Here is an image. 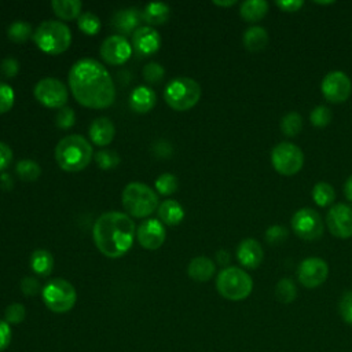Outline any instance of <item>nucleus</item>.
I'll return each instance as SVG.
<instances>
[{
  "instance_id": "27",
  "label": "nucleus",
  "mask_w": 352,
  "mask_h": 352,
  "mask_svg": "<svg viewBox=\"0 0 352 352\" xmlns=\"http://www.w3.org/2000/svg\"><path fill=\"white\" fill-rule=\"evenodd\" d=\"M169 15V6L161 1L148 3L143 10V21H146L148 25H162L168 21Z\"/></svg>"
},
{
  "instance_id": "4",
  "label": "nucleus",
  "mask_w": 352,
  "mask_h": 352,
  "mask_svg": "<svg viewBox=\"0 0 352 352\" xmlns=\"http://www.w3.org/2000/svg\"><path fill=\"white\" fill-rule=\"evenodd\" d=\"M34 44L50 55L65 52L72 44V33L67 25L59 21H44L33 33Z\"/></svg>"
},
{
  "instance_id": "53",
  "label": "nucleus",
  "mask_w": 352,
  "mask_h": 352,
  "mask_svg": "<svg viewBox=\"0 0 352 352\" xmlns=\"http://www.w3.org/2000/svg\"><path fill=\"white\" fill-rule=\"evenodd\" d=\"M315 3H318V4H331L333 1H315Z\"/></svg>"
},
{
  "instance_id": "6",
  "label": "nucleus",
  "mask_w": 352,
  "mask_h": 352,
  "mask_svg": "<svg viewBox=\"0 0 352 352\" xmlns=\"http://www.w3.org/2000/svg\"><path fill=\"white\" fill-rule=\"evenodd\" d=\"M201 98V85L190 77H175L164 89V99L176 111L194 107Z\"/></svg>"
},
{
  "instance_id": "35",
  "label": "nucleus",
  "mask_w": 352,
  "mask_h": 352,
  "mask_svg": "<svg viewBox=\"0 0 352 352\" xmlns=\"http://www.w3.org/2000/svg\"><path fill=\"white\" fill-rule=\"evenodd\" d=\"M179 182L173 173H162L155 180V188L162 195H170L177 190Z\"/></svg>"
},
{
  "instance_id": "36",
  "label": "nucleus",
  "mask_w": 352,
  "mask_h": 352,
  "mask_svg": "<svg viewBox=\"0 0 352 352\" xmlns=\"http://www.w3.org/2000/svg\"><path fill=\"white\" fill-rule=\"evenodd\" d=\"M331 111L327 106H323V104H319V106H315L314 110L311 111V116H309V120H311V124L316 128H323L326 125L330 124L331 121Z\"/></svg>"
},
{
  "instance_id": "23",
  "label": "nucleus",
  "mask_w": 352,
  "mask_h": 352,
  "mask_svg": "<svg viewBox=\"0 0 352 352\" xmlns=\"http://www.w3.org/2000/svg\"><path fill=\"white\" fill-rule=\"evenodd\" d=\"M160 220L168 226H177L184 219L183 206L175 199H165L158 206Z\"/></svg>"
},
{
  "instance_id": "29",
  "label": "nucleus",
  "mask_w": 352,
  "mask_h": 352,
  "mask_svg": "<svg viewBox=\"0 0 352 352\" xmlns=\"http://www.w3.org/2000/svg\"><path fill=\"white\" fill-rule=\"evenodd\" d=\"M312 198L318 206H329L334 198H336V191L331 184L326 182H319L314 186L312 188Z\"/></svg>"
},
{
  "instance_id": "25",
  "label": "nucleus",
  "mask_w": 352,
  "mask_h": 352,
  "mask_svg": "<svg viewBox=\"0 0 352 352\" xmlns=\"http://www.w3.org/2000/svg\"><path fill=\"white\" fill-rule=\"evenodd\" d=\"M30 268L34 274L40 276H47L52 272L54 268V257L45 249H36L30 254Z\"/></svg>"
},
{
  "instance_id": "20",
  "label": "nucleus",
  "mask_w": 352,
  "mask_h": 352,
  "mask_svg": "<svg viewBox=\"0 0 352 352\" xmlns=\"http://www.w3.org/2000/svg\"><path fill=\"white\" fill-rule=\"evenodd\" d=\"M116 135L114 124L107 117H99L89 125V138L96 146H106L111 143Z\"/></svg>"
},
{
  "instance_id": "18",
  "label": "nucleus",
  "mask_w": 352,
  "mask_h": 352,
  "mask_svg": "<svg viewBox=\"0 0 352 352\" xmlns=\"http://www.w3.org/2000/svg\"><path fill=\"white\" fill-rule=\"evenodd\" d=\"M264 253L261 245L253 239V238H246L239 242L236 248V258L242 267L246 268H257L261 261H263Z\"/></svg>"
},
{
  "instance_id": "37",
  "label": "nucleus",
  "mask_w": 352,
  "mask_h": 352,
  "mask_svg": "<svg viewBox=\"0 0 352 352\" xmlns=\"http://www.w3.org/2000/svg\"><path fill=\"white\" fill-rule=\"evenodd\" d=\"M95 161L100 169H113L120 164V155L114 150H100L95 154Z\"/></svg>"
},
{
  "instance_id": "49",
  "label": "nucleus",
  "mask_w": 352,
  "mask_h": 352,
  "mask_svg": "<svg viewBox=\"0 0 352 352\" xmlns=\"http://www.w3.org/2000/svg\"><path fill=\"white\" fill-rule=\"evenodd\" d=\"M12 187V179L8 173H1L0 175V188L3 190H10Z\"/></svg>"
},
{
  "instance_id": "39",
  "label": "nucleus",
  "mask_w": 352,
  "mask_h": 352,
  "mask_svg": "<svg viewBox=\"0 0 352 352\" xmlns=\"http://www.w3.org/2000/svg\"><path fill=\"white\" fill-rule=\"evenodd\" d=\"M25 315H26V309L19 302L10 304L6 308V312H4V318H6V322L8 324H18V323H21L25 319Z\"/></svg>"
},
{
  "instance_id": "51",
  "label": "nucleus",
  "mask_w": 352,
  "mask_h": 352,
  "mask_svg": "<svg viewBox=\"0 0 352 352\" xmlns=\"http://www.w3.org/2000/svg\"><path fill=\"white\" fill-rule=\"evenodd\" d=\"M344 194L349 201H352V175L346 179V182L344 184Z\"/></svg>"
},
{
  "instance_id": "28",
  "label": "nucleus",
  "mask_w": 352,
  "mask_h": 352,
  "mask_svg": "<svg viewBox=\"0 0 352 352\" xmlns=\"http://www.w3.org/2000/svg\"><path fill=\"white\" fill-rule=\"evenodd\" d=\"M51 6L54 12L65 21H70L80 16L82 7L80 0H54Z\"/></svg>"
},
{
  "instance_id": "22",
  "label": "nucleus",
  "mask_w": 352,
  "mask_h": 352,
  "mask_svg": "<svg viewBox=\"0 0 352 352\" xmlns=\"http://www.w3.org/2000/svg\"><path fill=\"white\" fill-rule=\"evenodd\" d=\"M216 267L214 263L205 256L194 257L187 268L188 276L197 282H206L214 275Z\"/></svg>"
},
{
  "instance_id": "15",
  "label": "nucleus",
  "mask_w": 352,
  "mask_h": 352,
  "mask_svg": "<svg viewBox=\"0 0 352 352\" xmlns=\"http://www.w3.org/2000/svg\"><path fill=\"white\" fill-rule=\"evenodd\" d=\"M100 55L109 65H122L131 58L132 45L122 34H113L102 43Z\"/></svg>"
},
{
  "instance_id": "44",
  "label": "nucleus",
  "mask_w": 352,
  "mask_h": 352,
  "mask_svg": "<svg viewBox=\"0 0 352 352\" xmlns=\"http://www.w3.org/2000/svg\"><path fill=\"white\" fill-rule=\"evenodd\" d=\"M0 72L7 78H12L19 72V62L16 59H14V58H6L0 63Z\"/></svg>"
},
{
  "instance_id": "33",
  "label": "nucleus",
  "mask_w": 352,
  "mask_h": 352,
  "mask_svg": "<svg viewBox=\"0 0 352 352\" xmlns=\"http://www.w3.org/2000/svg\"><path fill=\"white\" fill-rule=\"evenodd\" d=\"M77 25H78V29L82 33L88 34V36L98 34L100 32V28H102L100 19L91 11L82 12L77 19Z\"/></svg>"
},
{
  "instance_id": "34",
  "label": "nucleus",
  "mask_w": 352,
  "mask_h": 352,
  "mask_svg": "<svg viewBox=\"0 0 352 352\" xmlns=\"http://www.w3.org/2000/svg\"><path fill=\"white\" fill-rule=\"evenodd\" d=\"M280 129L286 136L298 135L302 129V117L296 111L285 114L280 120Z\"/></svg>"
},
{
  "instance_id": "43",
  "label": "nucleus",
  "mask_w": 352,
  "mask_h": 352,
  "mask_svg": "<svg viewBox=\"0 0 352 352\" xmlns=\"http://www.w3.org/2000/svg\"><path fill=\"white\" fill-rule=\"evenodd\" d=\"M338 309H340V314H341L342 319L346 323L352 324V290L345 292L342 294V297L340 298Z\"/></svg>"
},
{
  "instance_id": "1",
  "label": "nucleus",
  "mask_w": 352,
  "mask_h": 352,
  "mask_svg": "<svg viewBox=\"0 0 352 352\" xmlns=\"http://www.w3.org/2000/svg\"><path fill=\"white\" fill-rule=\"evenodd\" d=\"M69 88L80 104L91 109L109 107L116 99L114 81L109 70L92 58H82L72 66Z\"/></svg>"
},
{
  "instance_id": "19",
  "label": "nucleus",
  "mask_w": 352,
  "mask_h": 352,
  "mask_svg": "<svg viewBox=\"0 0 352 352\" xmlns=\"http://www.w3.org/2000/svg\"><path fill=\"white\" fill-rule=\"evenodd\" d=\"M143 21V11L136 7L122 8L117 11L113 16V26L122 34L132 33L140 28L139 23Z\"/></svg>"
},
{
  "instance_id": "47",
  "label": "nucleus",
  "mask_w": 352,
  "mask_h": 352,
  "mask_svg": "<svg viewBox=\"0 0 352 352\" xmlns=\"http://www.w3.org/2000/svg\"><path fill=\"white\" fill-rule=\"evenodd\" d=\"M12 161V150L4 142H0V172L8 168Z\"/></svg>"
},
{
  "instance_id": "2",
  "label": "nucleus",
  "mask_w": 352,
  "mask_h": 352,
  "mask_svg": "<svg viewBox=\"0 0 352 352\" xmlns=\"http://www.w3.org/2000/svg\"><path fill=\"white\" fill-rule=\"evenodd\" d=\"M136 235L133 220L122 212H106L94 224L92 236L100 253L110 258L124 256Z\"/></svg>"
},
{
  "instance_id": "9",
  "label": "nucleus",
  "mask_w": 352,
  "mask_h": 352,
  "mask_svg": "<svg viewBox=\"0 0 352 352\" xmlns=\"http://www.w3.org/2000/svg\"><path fill=\"white\" fill-rule=\"evenodd\" d=\"M271 164L278 173L293 176L302 168L304 154L294 143L280 142L271 151Z\"/></svg>"
},
{
  "instance_id": "13",
  "label": "nucleus",
  "mask_w": 352,
  "mask_h": 352,
  "mask_svg": "<svg viewBox=\"0 0 352 352\" xmlns=\"http://www.w3.org/2000/svg\"><path fill=\"white\" fill-rule=\"evenodd\" d=\"M297 275L302 286L314 289L320 286L327 279L329 265L320 257H308L300 263Z\"/></svg>"
},
{
  "instance_id": "8",
  "label": "nucleus",
  "mask_w": 352,
  "mask_h": 352,
  "mask_svg": "<svg viewBox=\"0 0 352 352\" xmlns=\"http://www.w3.org/2000/svg\"><path fill=\"white\" fill-rule=\"evenodd\" d=\"M41 296L47 308L55 314H65L70 311L77 300L74 286L62 278L51 279L43 287Z\"/></svg>"
},
{
  "instance_id": "10",
  "label": "nucleus",
  "mask_w": 352,
  "mask_h": 352,
  "mask_svg": "<svg viewBox=\"0 0 352 352\" xmlns=\"http://www.w3.org/2000/svg\"><path fill=\"white\" fill-rule=\"evenodd\" d=\"M34 96L45 107L62 109L69 99V92L60 80L45 77L34 85Z\"/></svg>"
},
{
  "instance_id": "32",
  "label": "nucleus",
  "mask_w": 352,
  "mask_h": 352,
  "mask_svg": "<svg viewBox=\"0 0 352 352\" xmlns=\"http://www.w3.org/2000/svg\"><path fill=\"white\" fill-rule=\"evenodd\" d=\"M32 34V26L26 21H14L8 29H7V36L11 41L14 43H25Z\"/></svg>"
},
{
  "instance_id": "45",
  "label": "nucleus",
  "mask_w": 352,
  "mask_h": 352,
  "mask_svg": "<svg viewBox=\"0 0 352 352\" xmlns=\"http://www.w3.org/2000/svg\"><path fill=\"white\" fill-rule=\"evenodd\" d=\"M21 290L25 296H29V297L36 296L40 292V283L33 276H25L21 280Z\"/></svg>"
},
{
  "instance_id": "16",
  "label": "nucleus",
  "mask_w": 352,
  "mask_h": 352,
  "mask_svg": "<svg viewBox=\"0 0 352 352\" xmlns=\"http://www.w3.org/2000/svg\"><path fill=\"white\" fill-rule=\"evenodd\" d=\"M136 236H138V242L148 250H155L158 249L166 236L164 224L157 220V219H147L143 220L136 231Z\"/></svg>"
},
{
  "instance_id": "31",
  "label": "nucleus",
  "mask_w": 352,
  "mask_h": 352,
  "mask_svg": "<svg viewBox=\"0 0 352 352\" xmlns=\"http://www.w3.org/2000/svg\"><path fill=\"white\" fill-rule=\"evenodd\" d=\"M15 172L19 176V179H22L25 182H33V180L38 179V176L41 173V168L33 160H21L16 164Z\"/></svg>"
},
{
  "instance_id": "12",
  "label": "nucleus",
  "mask_w": 352,
  "mask_h": 352,
  "mask_svg": "<svg viewBox=\"0 0 352 352\" xmlns=\"http://www.w3.org/2000/svg\"><path fill=\"white\" fill-rule=\"evenodd\" d=\"M320 89L326 100L331 103H341L351 96L352 81L344 72L334 70L323 77Z\"/></svg>"
},
{
  "instance_id": "3",
  "label": "nucleus",
  "mask_w": 352,
  "mask_h": 352,
  "mask_svg": "<svg viewBox=\"0 0 352 352\" xmlns=\"http://www.w3.org/2000/svg\"><path fill=\"white\" fill-rule=\"evenodd\" d=\"M92 157V146L81 135H67L55 147L56 162L66 172L82 170L89 165Z\"/></svg>"
},
{
  "instance_id": "41",
  "label": "nucleus",
  "mask_w": 352,
  "mask_h": 352,
  "mask_svg": "<svg viewBox=\"0 0 352 352\" xmlns=\"http://www.w3.org/2000/svg\"><path fill=\"white\" fill-rule=\"evenodd\" d=\"M289 232L287 230L283 227V226H279V224H275V226H271L267 228L265 231V241L270 243V245H280L286 241Z\"/></svg>"
},
{
  "instance_id": "52",
  "label": "nucleus",
  "mask_w": 352,
  "mask_h": 352,
  "mask_svg": "<svg viewBox=\"0 0 352 352\" xmlns=\"http://www.w3.org/2000/svg\"><path fill=\"white\" fill-rule=\"evenodd\" d=\"M236 1L235 0H228V1H213V4L216 6H221V7H228V6H234Z\"/></svg>"
},
{
  "instance_id": "50",
  "label": "nucleus",
  "mask_w": 352,
  "mask_h": 352,
  "mask_svg": "<svg viewBox=\"0 0 352 352\" xmlns=\"http://www.w3.org/2000/svg\"><path fill=\"white\" fill-rule=\"evenodd\" d=\"M216 260H217V263L221 264V265L228 264V261H230V254H228V252L224 250V249L217 250V253H216Z\"/></svg>"
},
{
  "instance_id": "24",
  "label": "nucleus",
  "mask_w": 352,
  "mask_h": 352,
  "mask_svg": "<svg viewBox=\"0 0 352 352\" xmlns=\"http://www.w3.org/2000/svg\"><path fill=\"white\" fill-rule=\"evenodd\" d=\"M268 44V33L261 26H250L243 33V45L250 52H258Z\"/></svg>"
},
{
  "instance_id": "11",
  "label": "nucleus",
  "mask_w": 352,
  "mask_h": 352,
  "mask_svg": "<svg viewBox=\"0 0 352 352\" xmlns=\"http://www.w3.org/2000/svg\"><path fill=\"white\" fill-rule=\"evenodd\" d=\"M292 228L304 241H315L323 234L320 214L312 208H301L292 217Z\"/></svg>"
},
{
  "instance_id": "17",
  "label": "nucleus",
  "mask_w": 352,
  "mask_h": 352,
  "mask_svg": "<svg viewBox=\"0 0 352 352\" xmlns=\"http://www.w3.org/2000/svg\"><path fill=\"white\" fill-rule=\"evenodd\" d=\"M132 47L140 56L153 55L161 47V36L151 26H140L132 34Z\"/></svg>"
},
{
  "instance_id": "5",
  "label": "nucleus",
  "mask_w": 352,
  "mask_h": 352,
  "mask_svg": "<svg viewBox=\"0 0 352 352\" xmlns=\"http://www.w3.org/2000/svg\"><path fill=\"white\" fill-rule=\"evenodd\" d=\"M122 205L125 210L133 217H147L158 209L157 192L144 183L132 182L125 186L122 191Z\"/></svg>"
},
{
  "instance_id": "40",
  "label": "nucleus",
  "mask_w": 352,
  "mask_h": 352,
  "mask_svg": "<svg viewBox=\"0 0 352 352\" xmlns=\"http://www.w3.org/2000/svg\"><path fill=\"white\" fill-rule=\"evenodd\" d=\"M74 122H76V114L72 107L65 106L58 110V113L55 116V124L58 128L69 129L74 125Z\"/></svg>"
},
{
  "instance_id": "30",
  "label": "nucleus",
  "mask_w": 352,
  "mask_h": 352,
  "mask_svg": "<svg viewBox=\"0 0 352 352\" xmlns=\"http://www.w3.org/2000/svg\"><path fill=\"white\" fill-rule=\"evenodd\" d=\"M275 297L283 304H290L297 297V289L292 279L282 278L275 286Z\"/></svg>"
},
{
  "instance_id": "48",
  "label": "nucleus",
  "mask_w": 352,
  "mask_h": 352,
  "mask_svg": "<svg viewBox=\"0 0 352 352\" xmlns=\"http://www.w3.org/2000/svg\"><path fill=\"white\" fill-rule=\"evenodd\" d=\"M276 7H279L282 11H287V12H296L298 11L302 6H304V1L302 0H280V1H276L275 3Z\"/></svg>"
},
{
  "instance_id": "38",
  "label": "nucleus",
  "mask_w": 352,
  "mask_h": 352,
  "mask_svg": "<svg viewBox=\"0 0 352 352\" xmlns=\"http://www.w3.org/2000/svg\"><path fill=\"white\" fill-rule=\"evenodd\" d=\"M164 76H165V69L157 62H148L143 67V77L147 82L157 84L164 78Z\"/></svg>"
},
{
  "instance_id": "46",
  "label": "nucleus",
  "mask_w": 352,
  "mask_h": 352,
  "mask_svg": "<svg viewBox=\"0 0 352 352\" xmlns=\"http://www.w3.org/2000/svg\"><path fill=\"white\" fill-rule=\"evenodd\" d=\"M12 331L6 320H0V352L4 351L11 342Z\"/></svg>"
},
{
  "instance_id": "14",
  "label": "nucleus",
  "mask_w": 352,
  "mask_h": 352,
  "mask_svg": "<svg viewBox=\"0 0 352 352\" xmlns=\"http://www.w3.org/2000/svg\"><path fill=\"white\" fill-rule=\"evenodd\" d=\"M326 224L330 232L341 239L352 236V206L337 204L326 214Z\"/></svg>"
},
{
  "instance_id": "7",
  "label": "nucleus",
  "mask_w": 352,
  "mask_h": 352,
  "mask_svg": "<svg viewBox=\"0 0 352 352\" xmlns=\"http://www.w3.org/2000/svg\"><path fill=\"white\" fill-rule=\"evenodd\" d=\"M216 289L227 300L239 301L246 298L253 289L250 275L239 267H227L216 278Z\"/></svg>"
},
{
  "instance_id": "42",
  "label": "nucleus",
  "mask_w": 352,
  "mask_h": 352,
  "mask_svg": "<svg viewBox=\"0 0 352 352\" xmlns=\"http://www.w3.org/2000/svg\"><path fill=\"white\" fill-rule=\"evenodd\" d=\"M14 89L8 84L0 81V114L7 113L14 106Z\"/></svg>"
},
{
  "instance_id": "26",
  "label": "nucleus",
  "mask_w": 352,
  "mask_h": 352,
  "mask_svg": "<svg viewBox=\"0 0 352 352\" xmlns=\"http://www.w3.org/2000/svg\"><path fill=\"white\" fill-rule=\"evenodd\" d=\"M268 7L265 0H246L241 4L239 14L248 22H257L265 16Z\"/></svg>"
},
{
  "instance_id": "21",
  "label": "nucleus",
  "mask_w": 352,
  "mask_h": 352,
  "mask_svg": "<svg viewBox=\"0 0 352 352\" xmlns=\"http://www.w3.org/2000/svg\"><path fill=\"white\" fill-rule=\"evenodd\" d=\"M155 92L146 85L136 87L129 95V107L136 113H147L155 106Z\"/></svg>"
}]
</instances>
